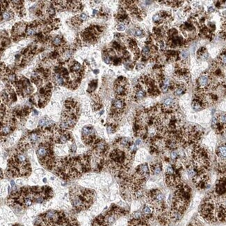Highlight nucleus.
Instances as JSON below:
<instances>
[{
    "label": "nucleus",
    "instance_id": "nucleus-1",
    "mask_svg": "<svg viewBox=\"0 0 226 226\" xmlns=\"http://www.w3.org/2000/svg\"><path fill=\"white\" fill-rule=\"evenodd\" d=\"M70 198L74 209L83 211L88 209L93 203L95 193L93 191L82 188H72L70 191Z\"/></svg>",
    "mask_w": 226,
    "mask_h": 226
},
{
    "label": "nucleus",
    "instance_id": "nucleus-2",
    "mask_svg": "<svg viewBox=\"0 0 226 226\" xmlns=\"http://www.w3.org/2000/svg\"><path fill=\"white\" fill-rule=\"evenodd\" d=\"M69 216L61 211L51 210L42 214L36 219L35 226H59L66 225Z\"/></svg>",
    "mask_w": 226,
    "mask_h": 226
},
{
    "label": "nucleus",
    "instance_id": "nucleus-3",
    "mask_svg": "<svg viewBox=\"0 0 226 226\" xmlns=\"http://www.w3.org/2000/svg\"><path fill=\"white\" fill-rule=\"evenodd\" d=\"M125 214V209L113 205L109 211L95 218L92 226H111L118 218Z\"/></svg>",
    "mask_w": 226,
    "mask_h": 226
},
{
    "label": "nucleus",
    "instance_id": "nucleus-4",
    "mask_svg": "<svg viewBox=\"0 0 226 226\" xmlns=\"http://www.w3.org/2000/svg\"><path fill=\"white\" fill-rule=\"evenodd\" d=\"M211 76L209 74H202L197 81L199 92H204L211 85Z\"/></svg>",
    "mask_w": 226,
    "mask_h": 226
},
{
    "label": "nucleus",
    "instance_id": "nucleus-5",
    "mask_svg": "<svg viewBox=\"0 0 226 226\" xmlns=\"http://www.w3.org/2000/svg\"><path fill=\"white\" fill-rule=\"evenodd\" d=\"M94 130L92 127H84L82 129V134L84 137H86L88 139H90L91 136L94 135Z\"/></svg>",
    "mask_w": 226,
    "mask_h": 226
},
{
    "label": "nucleus",
    "instance_id": "nucleus-6",
    "mask_svg": "<svg viewBox=\"0 0 226 226\" xmlns=\"http://www.w3.org/2000/svg\"><path fill=\"white\" fill-rule=\"evenodd\" d=\"M175 100L172 98H168L166 99L163 103V108L167 110H171L175 106Z\"/></svg>",
    "mask_w": 226,
    "mask_h": 226
},
{
    "label": "nucleus",
    "instance_id": "nucleus-7",
    "mask_svg": "<svg viewBox=\"0 0 226 226\" xmlns=\"http://www.w3.org/2000/svg\"><path fill=\"white\" fill-rule=\"evenodd\" d=\"M36 153H37L38 157H39L40 159H44L45 158V157H47V154H48V149H47L46 147H45V146H41V147H40L38 149Z\"/></svg>",
    "mask_w": 226,
    "mask_h": 226
},
{
    "label": "nucleus",
    "instance_id": "nucleus-8",
    "mask_svg": "<svg viewBox=\"0 0 226 226\" xmlns=\"http://www.w3.org/2000/svg\"><path fill=\"white\" fill-rule=\"evenodd\" d=\"M218 156L222 160L226 159V146H219L217 150Z\"/></svg>",
    "mask_w": 226,
    "mask_h": 226
},
{
    "label": "nucleus",
    "instance_id": "nucleus-9",
    "mask_svg": "<svg viewBox=\"0 0 226 226\" xmlns=\"http://www.w3.org/2000/svg\"><path fill=\"white\" fill-rule=\"evenodd\" d=\"M114 108V110L116 111H121L124 107V102L121 100H116L113 104Z\"/></svg>",
    "mask_w": 226,
    "mask_h": 226
},
{
    "label": "nucleus",
    "instance_id": "nucleus-10",
    "mask_svg": "<svg viewBox=\"0 0 226 226\" xmlns=\"http://www.w3.org/2000/svg\"><path fill=\"white\" fill-rule=\"evenodd\" d=\"M53 124V122L50 119L47 118H43L41 119L39 121L40 127H50Z\"/></svg>",
    "mask_w": 226,
    "mask_h": 226
},
{
    "label": "nucleus",
    "instance_id": "nucleus-11",
    "mask_svg": "<svg viewBox=\"0 0 226 226\" xmlns=\"http://www.w3.org/2000/svg\"><path fill=\"white\" fill-rule=\"evenodd\" d=\"M96 150L100 153H103L106 150V144L104 141H100L96 144Z\"/></svg>",
    "mask_w": 226,
    "mask_h": 226
},
{
    "label": "nucleus",
    "instance_id": "nucleus-12",
    "mask_svg": "<svg viewBox=\"0 0 226 226\" xmlns=\"http://www.w3.org/2000/svg\"><path fill=\"white\" fill-rule=\"evenodd\" d=\"M151 169H152V172L154 175H158L162 172V165L159 163L154 164L153 166H151Z\"/></svg>",
    "mask_w": 226,
    "mask_h": 226
},
{
    "label": "nucleus",
    "instance_id": "nucleus-13",
    "mask_svg": "<svg viewBox=\"0 0 226 226\" xmlns=\"http://www.w3.org/2000/svg\"><path fill=\"white\" fill-rule=\"evenodd\" d=\"M218 122L222 125L224 128L226 127V114H223L218 116Z\"/></svg>",
    "mask_w": 226,
    "mask_h": 226
},
{
    "label": "nucleus",
    "instance_id": "nucleus-14",
    "mask_svg": "<svg viewBox=\"0 0 226 226\" xmlns=\"http://www.w3.org/2000/svg\"><path fill=\"white\" fill-rule=\"evenodd\" d=\"M65 226H79V223L74 218L71 217V216H69L68 218V220L67 221V223H66Z\"/></svg>",
    "mask_w": 226,
    "mask_h": 226
},
{
    "label": "nucleus",
    "instance_id": "nucleus-15",
    "mask_svg": "<svg viewBox=\"0 0 226 226\" xmlns=\"http://www.w3.org/2000/svg\"><path fill=\"white\" fill-rule=\"evenodd\" d=\"M185 91V87L183 85H179L178 86L175 87V95L177 96L181 95L182 94L184 93V92Z\"/></svg>",
    "mask_w": 226,
    "mask_h": 226
},
{
    "label": "nucleus",
    "instance_id": "nucleus-16",
    "mask_svg": "<svg viewBox=\"0 0 226 226\" xmlns=\"http://www.w3.org/2000/svg\"><path fill=\"white\" fill-rule=\"evenodd\" d=\"M39 138L40 136L39 134L37 133H32L31 134H30L29 136V139L32 144H35V143L37 142V141L39 140Z\"/></svg>",
    "mask_w": 226,
    "mask_h": 226
},
{
    "label": "nucleus",
    "instance_id": "nucleus-17",
    "mask_svg": "<svg viewBox=\"0 0 226 226\" xmlns=\"http://www.w3.org/2000/svg\"><path fill=\"white\" fill-rule=\"evenodd\" d=\"M11 127L9 126V125H5V126H2L1 127V132L2 134H8L11 132Z\"/></svg>",
    "mask_w": 226,
    "mask_h": 226
},
{
    "label": "nucleus",
    "instance_id": "nucleus-18",
    "mask_svg": "<svg viewBox=\"0 0 226 226\" xmlns=\"http://www.w3.org/2000/svg\"><path fill=\"white\" fill-rule=\"evenodd\" d=\"M69 134H61V136H60V138H59V141L61 144H65V143L67 142V141H68V139H69Z\"/></svg>",
    "mask_w": 226,
    "mask_h": 226
},
{
    "label": "nucleus",
    "instance_id": "nucleus-19",
    "mask_svg": "<svg viewBox=\"0 0 226 226\" xmlns=\"http://www.w3.org/2000/svg\"><path fill=\"white\" fill-rule=\"evenodd\" d=\"M145 94L146 93H145L144 90L140 89V90H138V91L136 92V98H137V99H141V98H143L145 96Z\"/></svg>",
    "mask_w": 226,
    "mask_h": 226
},
{
    "label": "nucleus",
    "instance_id": "nucleus-20",
    "mask_svg": "<svg viewBox=\"0 0 226 226\" xmlns=\"http://www.w3.org/2000/svg\"><path fill=\"white\" fill-rule=\"evenodd\" d=\"M175 169L173 166H168L166 169L167 175H174Z\"/></svg>",
    "mask_w": 226,
    "mask_h": 226
},
{
    "label": "nucleus",
    "instance_id": "nucleus-21",
    "mask_svg": "<svg viewBox=\"0 0 226 226\" xmlns=\"http://www.w3.org/2000/svg\"><path fill=\"white\" fill-rule=\"evenodd\" d=\"M116 90V93L118 94H119V95H122V94L125 92V88H124L122 86L120 85L118 86H117Z\"/></svg>",
    "mask_w": 226,
    "mask_h": 226
},
{
    "label": "nucleus",
    "instance_id": "nucleus-22",
    "mask_svg": "<svg viewBox=\"0 0 226 226\" xmlns=\"http://www.w3.org/2000/svg\"><path fill=\"white\" fill-rule=\"evenodd\" d=\"M171 157L173 160H175L178 157V152L176 150H173L171 152Z\"/></svg>",
    "mask_w": 226,
    "mask_h": 226
},
{
    "label": "nucleus",
    "instance_id": "nucleus-23",
    "mask_svg": "<svg viewBox=\"0 0 226 226\" xmlns=\"http://www.w3.org/2000/svg\"><path fill=\"white\" fill-rule=\"evenodd\" d=\"M11 13L9 12H4V13L2 14V17L4 19V20H9V19L11 18Z\"/></svg>",
    "mask_w": 226,
    "mask_h": 226
},
{
    "label": "nucleus",
    "instance_id": "nucleus-24",
    "mask_svg": "<svg viewBox=\"0 0 226 226\" xmlns=\"http://www.w3.org/2000/svg\"><path fill=\"white\" fill-rule=\"evenodd\" d=\"M120 143H121L122 145L123 146H127L129 144V139L127 138H122V140L120 141Z\"/></svg>",
    "mask_w": 226,
    "mask_h": 226
},
{
    "label": "nucleus",
    "instance_id": "nucleus-25",
    "mask_svg": "<svg viewBox=\"0 0 226 226\" xmlns=\"http://www.w3.org/2000/svg\"><path fill=\"white\" fill-rule=\"evenodd\" d=\"M125 25H123V24H120V25H118L117 26V30L119 31H122L125 30Z\"/></svg>",
    "mask_w": 226,
    "mask_h": 226
},
{
    "label": "nucleus",
    "instance_id": "nucleus-26",
    "mask_svg": "<svg viewBox=\"0 0 226 226\" xmlns=\"http://www.w3.org/2000/svg\"><path fill=\"white\" fill-rule=\"evenodd\" d=\"M161 18H162V17H161V15H159V14H157V15H154L153 17H152V19H153V20L154 22L160 21Z\"/></svg>",
    "mask_w": 226,
    "mask_h": 226
},
{
    "label": "nucleus",
    "instance_id": "nucleus-27",
    "mask_svg": "<svg viewBox=\"0 0 226 226\" xmlns=\"http://www.w3.org/2000/svg\"><path fill=\"white\" fill-rule=\"evenodd\" d=\"M61 43V38L60 37H56L55 38V40H54V44L56 45H58Z\"/></svg>",
    "mask_w": 226,
    "mask_h": 226
},
{
    "label": "nucleus",
    "instance_id": "nucleus-28",
    "mask_svg": "<svg viewBox=\"0 0 226 226\" xmlns=\"http://www.w3.org/2000/svg\"><path fill=\"white\" fill-rule=\"evenodd\" d=\"M143 35V31L141 29H136L135 31V36H141Z\"/></svg>",
    "mask_w": 226,
    "mask_h": 226
},
{
    "label": "nucleus",
    "instance_id": "nucleus-29",
    "mask_svg": "<svg viewBox=\"0 0 226 226\" xmlns=\"http://www.w3.org/2000/svg\"><path fill=\"white\" fill-rule=\"evenodd\" d=\"M103 58H104V61L106 63H107V64H109L111 63L110 57L108 56H105L103 57Z\"/></svg>",
    "mask_w": 226,
    "mask_h": 226
},
{
    "label": "nucleus",
    "instance_id": "nucleus-30",
    "mask_svg": "<svg viewBox=\"0 0 226 226\" xmlns=\"http://www.w3.org/2000/svg\"><path fill=\"white\" fill-rule=\"evenodd\" d=\"M56 82L59 85H61V84L63 83V79H62L61 77L58 75V77H56Z\"/></svg>",
    "mask_w": 226,
    "mask_h": 226
},
{
    "label": "nucleus",
    "instance_id": "nucleus-31",
    "mask_svg": "<svg viewBox=\"0 0 226 226\" xmlns=\"http://www.w3.org/2000/svg\"><path fill=\"white\" fill-rule=\"evenodd\" d=\"M149 52H150V50H149L148 47H144V49H143V54H144V55H148Z\"/></svg>",
    "mask_w": 226,
    "mask_h": 226
},
{
    "label": "nucleus",
    "instance_id": "nucleus-32",
    "mask_svg": "<svg viewBox=\"0 0 226 226\" xmlns=\"http://www.w3.org/2000/svg\"><path fill=\"white\" fill-rule=\"evenodd\" d=\"M188 226H201L200 223L196 222V221H193V223H191Z\"/></svg>",
    "mask_w": 226,
    "mask_h": 226
},
{
    "label": "nucleus",
    "instance_id": "nucleus-33",
    "mask_svg": "<svg viewBox=\"0 0 226 226\" xmlns=\"http://www.w3.org/2000/svg\"><path fill=\"white\" fill-rule=\"evenodd\" d=\"M27 33L28 36H32L33 33H34V31H33V29H29Z\"/></svg>",
    "mask_w": 226,
    "mask_h": 226
},
{
    "label": "nucleus",
    "instance_id": "nucleus-34",
    "mask_svg": "<svg viewBox=\"0 0 226 226\" xmlns=\"http://www.w3.org/2000/svg\"><path fill=\"white\" fill-rule=\"evenodd\" d=\"M79 68H80V65H79V63L74 64V66H73V70H78Z\"/></svg>",
    "mask_w": 226,
    "mask_h": 226
},
{
    "label": "nucleus",
    "instance_id": "nucleus-35",
    "mask_svg": "<svg viewBox=\"0 0 226 226\" xmlns=\"http://www.w3.org/2000/svg\"><path fill=\"white\" fill-rule=\"evenodd\" d=\"M81 17H82V19H83V20H86V15L84 13H82V15H81Z\"/></svg>",
    "mask_w": 226,
    "mask_h": 226
},
{
    "label": "nucleus",
    "instance_id": "nucleus-36",
    "mask_svg": "<svg viewBox=\"0 0 226 226\" xmlns=\"http://www.w3.org/2000/svg\"><path fill=\"white\" fill-rule=\"evenodd\" d=\"M208 11H209V13H212L214 11V9L213 7H209V9H208Z\"/></svg>",
    "mask_w": 226,
    "mask_h": 226
},
{
    "label": "nucleus",
    "instance_id": "nucleus-37",
    "mask_svg": "<svg viewBox=\"0 0 226 226\" xmlns=\"http://www.w3.org/2000/svg\"><path fill=\"white\" fill-rule=\"evenodd\" d=\"M76 148H76V146H74V145H73V146H72V151H73V152H74V151L76 150Z\"/></svg>",
    "mask_w": 226,
    "mask_h": 226
},
{
    "label": "nucleus",
    "instance_id": "nucleus-38",
    "mask_svg": "<svg viewBox=\"0 0 226 226\" xmlns=\"http://www.w3.org/2000/svg\"><path fill=\"white\" fill-rule=\"evenodd\" d=\"M141 144V140L140 139H137L136 141V145H139Z\"/></svg>",
    "mask_w": 226,
    "mask_h": 226
},
{
    "label": "nucleus",
    "instance_id": "nucleus-39",
    "mask_svg": "<svg viewBox=\"0 0 226 226\" xmlns=\"http://www.w3.org/2000/svg\"><path fill=\"white\" fill-rule=\"evenodd\" d=\"M96 70V71H94V72H95V74H97V73H98V72H99V71H98V70Z\"/></svg>",
    "mask_w": 226,
    "mask_h": 226
},
{
    "label": "nucleus",
    "instance_id": "nucleus-40",
    "mask_svg": "<svg viewBox=\"0 0 226 226\" xmlns=\"http://www.w3.org/2000/svg\"><path fill=\"white\" fill-rule=\"evenodd\" d=\"M11 185H12V186H13V185H14V182H13V181L12 180V181H11Z\"/></svg>",
    "mask_w": 226,
    "mask_h": 226
},
{
    "label": "nucleus",
    "instance_id": "nucleus-41",
    "mask_svg": "<svg viewBox=\"0 0 226 226\" xmlns=\"http://www.w3.org/2000/svg\"><path fill=\"white\" fill-rule=\"evenodd\" d=\"M15 226H22V225H15Z\"/></svg>",
    "mask_w": 226,
    "mask_h": 226
}]
</instances>
